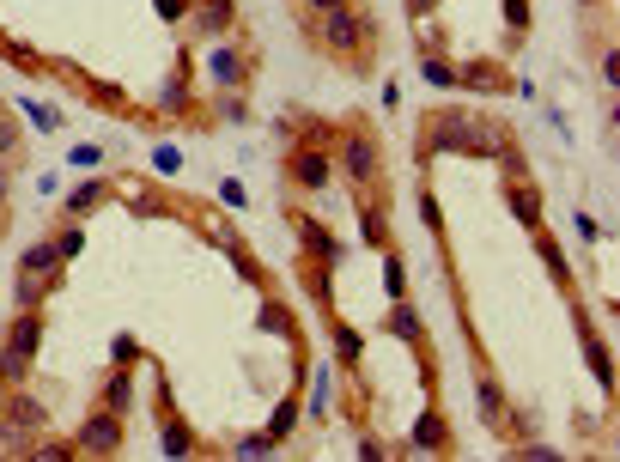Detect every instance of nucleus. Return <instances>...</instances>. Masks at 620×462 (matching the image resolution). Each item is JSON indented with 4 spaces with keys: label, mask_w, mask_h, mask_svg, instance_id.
<instances>
[{
    "label": "nucleus",
    "mask_w": 620,
    "mask_h": 462,
    "mask_svg": "<svg viewBox=\"0 0 620 462\" xmlns=\"http://www.w3.org/2000/svg\"><path fill=\"white\" fill-rule=\"evenodd\" d=\"M456 86H462V92H487V98H505L517 80H511V73H499L493 61H462V67H456Z\"/></svg>",
    "instance_id": "8"
},
{
    "label": "nucleus",
    "mask_w": 620,
    "mask_h": 462,
    "mask_svg": "<svg viewBox=\"0 0 620 462\" xmlns=\"http://www.w3.org/2000/svg\"><path fill=\"white\" fill-rule=\"evenodd\" d=\"M19 116H25V128H37V134H55V128H61V110H49V104H37V98H19Z\"/></svg>",
    "instance_id": "23"
},
{
    "label": "nucleus",
    "mask_w": 620,
    "mask_h": 462,
    "mask_svg": "<svg viewBox=\"0 0 620 462\" xmlns=\"http://www.w3.org/2000/svg\"><path fill=\"white\" fill-rule=\"evenodd\" d=\"M414 444H420L426 456H444V450H450V426H444L438 408H426V414L414 420Z\"/></svg>",
    "instance_id": "17"
},
{
    "label": "nucleus",
    "mask_w": 620,
    "mask_h": 462,
    "mask_svg": "<svg viewBox=\"0 0 620 462\" xmlns=\"http://www.w3.org/2000/svg\"><path fill=\"white\" fill-rule=\"evenodd\" d=\"M219 116H225V122H238V128L250 122V110H244V98H238V92H225V98H219Z\"/></svg>",
    "instance_id": "41"
},
{
    "label": "nucleus",
    "mask_w": 620,
    "mask_h": 462,
    "mask_svg": "<svg viewBox=\"0 0 620 462\" xmlns=\"http://www.w3.org/2000/svg\"><path fill=\"white\" fill-rule=\"evenodd\" d=\"M286 183H292L298 195H323V189L335 183V152H329L323 140H292V146H286Z\"/></svg>",
    "instance_id": "5"
},
{
    "label": "nucleus",
    "mask_w": 620,
    "mask_h": 462,
    "mask_svg": "<svg viewBox=\"0 0 620 462\" xmlns=\"http://www.w3.org/2000/svg\"><path fill=\"white\" fill-rule=\"evenodd\" d=\"M310 414H317V420H329V414H335V377H329V365H317V390H310Z\"/></svg>",
    "instance_id": "27"
},
{
    "label": "nucleus",
    "mask_w": 620,
    "mask_h": 462,
    "mask_svg": "<svg viewBox=\"0 0 620 462\" xmlns=\"http://www.w3.org/2000/svg\"><path fill=\"white\" fill-rule=\"evenodd\" d=\"M274 450H280V438H268V432H244L238 444H231V456H244V462H262Z\"/></svg>",
    "instance_id": "25"
},
{
    "label": "nucleus",
    "mask_w": 620,
    "mask_h": 462,
    "mask_svg": "<svg viewBox=\"0 0 620 462\" xmlns=\"http://www.w3.org/2000/svg\"><path fill=\"white\" fill-rule=\"evenodd\" d=\"M359 456H365V462H383V456H390V450H383L377 438H359Z\"/></svg>",
    "instance_id": "44"
},
{
    "label": "nucleus",
    "mask_w": 620,
    "mask_h": 462,
    "mask_svg": "<svg viewBox=\"0 0 620 462\" xmlns=\"http://www.w3.org/2000/svg\"><path fill=\"white\" fill-rule=\"evenodd\" d=\"M152 171H159V177H177V171H183V146H152Z\"/></svg>",
    "instance_id": "35"
},
{
    "label": "nucleus",
    "mask_w": 620,
    "mask_h": 462,
    "mask_svg": "<svg viewBox=\"0 0 620 462\" xmlns=\"http://www.w3.org/2000/svg\"><path fill=\"white\" fill-rule=\"evenodd\" d=\"M122 438H128V420H122V414H110V408H92V414L80 420V432H73L80 456H116V450H122Z\"/></svg>",
    "instance_id": "6"
},
{
    "label": "nucleus",
    "mask_w": 620,
    "mask_h": 462,
    "mask_svg": "<svg viewBox=\"0 0 620 462\" xmlns=\"http://www.w3.org/2000/svg\"><path fill=\"white\" fill-rule=\"evenodd\" d=\"M110 195H116V189L92 177V183H80V189H67V201H61V213H67V219H86V213H92V207H104Z\"/></svg>",
    "instance_id": "18"
},
{
    "label": "nucleus",
    "mask_w": 620,
    "mask_h": 462,
    "mask_svg": "<svg viewBox=\"0 0 620 462\" xmlns=\"http://www.w3.org/2000/svg\"><path fill=\"white\" fill-rule=\"evenodd\" d=\"M329 335H335V347H341L335 359L353 371V365H359V353H365V335H359V329H347V323H329Z\"/></svg>",
    "instance_id": "24"
},
{
    "label": "nucleus",
    "mask_w": 620,
    "mask_h": 462,
    "mask_svg": "<svg viewBox=\"0 0 620 462\" xmlns=\"http://www.w3.org/2000/svg\"><path fill=\"white\" fill-rule=\"evenodd\" d=\"M414 207H420V225L432 231V238H444V207H438V195H432V189H420V201H414Z\"/></svg>",
    "instance_id": "31"
},
{
    "label": "nucleus",
    "mask_w": 620,
    "mask_h": 462,
    "mask_svg": "<svg viewBox=\"0 0 620 462\" xmlns=\"http://www.w3.org/2000/svg\"><path fill=\"white\" fill-rule=\"evenodd\" d=\"M329 7H347V0H298V13H329Z\"/></svg>",
    "instance_id": "45"
},
{
    "label": "nucleus",
    "mask_w": 620,
    "mask_h": 462,
    "mask_svg": "<svg viewBox=\"0 0 620 462\" xmlns=\"http://www.w3.org/2000/svg\"><path fill=\"white\" fill-rule=\"evenodd\" d=\"M189 19H195V31L201 37H231V25H238V7L231 0H189Z\"/></svg>",
    "instance_id": "10"
},
{
    "label": "nucleus",
    "mask_w": 620,
    "mask_h": 462,
    "mask_svg": "<svg viewBox=\"0 0 620 462\" xmlns=\"http://www.w3.org/2000/svg\"><path fill=\"white\" fill-rule=\"evenodd\" d=\"M505 201H511V219H517L523 231H541V189H535L529 177H511V183H505Z\"/></svg>",
    "instance_id": "12"
},
{
    "label": "nucleus",
    "mask_w": 620,
    "mask_h": 462,
    "mask_svg": "<svg viewBox=\"0 0 620 462\" xmlns=\"http://www.w3.org/2000/svg\"><path fill=\"white\" fill-rule=\"evenodd\" d=\"M207 80H213L219 92H238V86L250 80V55H244V49H231V43L219 37V43L207 49Z\"/></svg>",
    "instance_id": "7"
},
{
    "label": "nucleus",
    "mask_w": 620,
    "mask_h": 462,
    "mask_svg": "<svg viewBox=\"0 0 620 462\" xmlns=\"http://www.w3.org/2000/svg\"><path fill=\"white\" fill-rule=\"evenodd\" d=\"M432 7H438V0H408V13H414V19H426Z\"/></svg>",
    "instance_id": "46"
},
{
    "label": "nucleus",
    "mask_w": 620,
    "mask_h": 462,
    "mask_svg": "<svg viewBox=\"0 0 620 462\" xmlns=\"http://www.w3.org/2000/svg\"><path fill=\"white\" fill-rule=\"evenodd\" d=\"M19 140H25V128L13 122V110H0V159H13V152H19Z\"/></svg>",
    "instance_id": "33"
},
{
    "label": "nucleus",
    "mask_w": 620,
    "mask_h": 462,
    "mask_svg": "<svg viewBox=\"0 0 620 462\" xmlns=\"http://www.w3.org/2000/svg\"><path fill=\"white\" fill-rule=\"evenodd\" d=\"M55 250H61V262H73V256L86 250V231H80V225H61V231H55Z\"/></svg>",
    "instance_id": "32"
},
{
    "label": "nucleus",
    "mask_w": 620,
    "mask_h": 462,
    "mask_svg": "<svg viewBox=\"0 0 620 462\" xmlns=\"http://www.w3.org/2000/svg\"><path fill=\"white\" fill-rule=\"evenodd\" d=\"M383 329L402 335L408 347H420V353H426V329H420V311H414L408 298H390V323H383Z\"/></svg>",
    "instance_id": "16"
},
{
    "label": "nucleus",
    "mask_w": 620,
    "mask_h": 462,
    "mask_svg": "<svg viewBox=\"0 0 620 462\" xmlns=\"http://www.w3.org/2000/svg\"><path fill=\"white\" fill-rule=\"evenodd\" d=\"M329 152H335V171L365 195L371 183H383V152H377V140H371V128H347L341 140H329Z\"/></svg>",
    "instance_id": "3"
},
{
    "label": "nucleus",
    "mask_w": 620,
    "mask_h": 462,
    "mask_svg": "<svg viewBox=\"0 0 620 462\" xmlns=\"http://www.w3.org/2000/svg\"><path fill=\"white\" fill-rule=\"evenodd\" d=\"M377 256H383V292L408 298V268H402V256H396V250H377Z\"/></svg>",
    "instance_id": "26"
},
{
    "label": "nucleus",
    "mask_w": 620,
    "mask_h": 462,
    "mask_svg": "<svg viewBox=\"0 0 620 462\" xmlns=\"http://www.w3.org/2000/svg\"><path fill=\"white\" fill-rule=\"evenodd\" d=\"M159 438H165V456H195V432L177 420V408H171V396H165V408H159Z\"/></svg>",
    "instance_id": "15"
},
{
    "label": "nucleus",
    "mask_w": 620,
    "mask_h": 462,
    "mask_svg": "<svg viewBox=\"0 0 620 462\" xmlns=\"http://www.w3.org/2000/svg\"><path fill=\"white\" fill-rule=\"evenodd\" d=\"M110 359H116V365H134V359H140V341H134V335H116V341H110Z\"/></svg>",
    "instance_id": "40"
},
{
    "label": "nucleus",
    "mask_w": 620,
    "mask_h": 462,
    "mask_svg": "<svg viewBox=\"0 0 620 462\" xmlns=\"http://www.w3.org/2000/svg\"><path fill=\"white\" fill-rule=\"evenodd\" d=\"M420 73H426V80H432V86H444V92H456V67H450V61H444L438 49H426V43H420Z\"/></svg>",
    "instance_id": "22"
},
{
    "label": "nucleus",
    "mask_w": 620,
    "mask_h": 462,
    "mask_svg": "<svg viewBox=\"0 0 620 462\" xmlns=\"http://www.w3.org/2000/svg\"><path fill=\"white\" fill-rule=\"evenodd\" d=\"M298 231H304V256H310V262H329V268H335V256H341V244L329 238V231H323L317 219H298Z\"/></svg>",
    "instance_id": "20"
},
{
    "label": "nucleus",
    "mask_w": 620,
    "mask_h": 462,
    "mask_svg": "<svg viewBox=\"0 0 620 462\" xmlns=\"http://www.w3.org/2000/svg\"><path fill=\"white\" fill-rule=\"evenodd\" d=\"M0 195H7V171H0Z\"/></svg>",
    "instance_id": "48"
},
{
    "label": "nucleus",
    "mask_w": 620,
    "mask_h": 462,
    "mask_svg": "<svg viewBox=\"0 0 620 462\" xmlns=\"http://www.w3.org/2000/svg\"><path fill=\"white\" fill-rule=\"evenodd\" d=\"M219 207H231V213H238V207H250V189H244L238 177H219Z\"/></svg>",
    "instance_id": "36"
},
{
    "label": "nucleus",
    "mask_w": 620,
    "mask_h": 462,
    "mask_svg": "<svg viewBox=\"0 0 620 462\" xmlns=\"http://www.w3.org/2000/svg\"><path fill=\"white\" fill-rule=\"evenodd\" d=\"M292 426H298V396H280V408L268 414V438H280V444H286V438H292Z\"/></svg>",
    "instance_id": "28"
},
{
    "label": "nucleus",
    "mask_w": 620,
    "mask_h": 462,
    "mask_svg": "<svg viewBox=\"0 0 620 462\" xmlns=\"http://www.w3.org/2000/svg\"><path fill=\"white\" fill-rule=\"evenodd\" d=\"M505 25H511V37L529 31V0H505Z\"/></svg>",
    "instance_id": "38"
},
{
    "label": "nucleus",
    "mask_w": 620,
    "mask_h": 462,
    "mask_svg": "<svg viewBox=\"0 0 620 462\" xmlns=\"http://www.w3.org/2000/svg\"><path fill=\"white\" fill-rule=\"evenodd\" d=\"M7 390H13V383H7V377H0V414H7Z\"/></svg>",
    "instance_id": "47"
},
{
    "label": "nucleus",
    "mask_w": 620,
    "mask_h": 462,
    "mask_svg": "<svg viewBox=\"0 0 620 462\" xmlns=\"http://www.w3.org/2000/svg\"><path fill=\"white\" fill-rule=\"evenodd\" d=\"M535 250H541V268L554 274V286H560V292H572V262H566V250L548 238V231H535Z\"/></svg>",
    "instance_id": "19"
},
{
    "label": "nucleus",
    "mask_w": 620,
    "mask_h": 462,
    "mask_svg": "<svg viewBox=\"0 0 620 462\" xmlns=\"http://www.w3.org/2000/svg\"><path fill=\"white\" fill-rule=\"evenodd\" d=\"M572 317H578V329H584V359H590V377L602 383V396H614V365H608V341L590 329V317H584V311H572Z\"/></svg>",
    "instance_id": "13"
},
{
    "label": "nucleus",
    "mask_w": 620,
    "mask_h": 462,
    "mask_svg": "<svg viewBox=\"0 0 620 462\" xmlns=\"http://www.w3.org/2000/svg\"><path fill=\"white\" fill-rule=\"evenodd\" d=\"M517 456H529V462H560V450H554V444H541V438H529V444L517 438Z\"/></svg>",
    "instance_id": "39"
},
{
    "label": "nucleus",
    "mask_w": 620,
    "mask_h": 462,
    "mask_svg": "<svg viewBox=\"0 0 620 462\" xmlns=\"http://www.w3.org/2000/svg\"><path fill=\"white\" fill-rule=\"evenodd\" d=\"M578 7H602V0H578Z\"/></svg>",
    "instance_id": "49"
},
{
    "label": "nucleus",
    "mask_w": 620,
    "mask_h": 462,
    "mask_svg": "<svg viewBox=\"0 0 620 462\" xmlns=\"http://www.w3.org/2000/svg\"><path fill=\"white\" fill-rule=\"evenodd\" d=\"M80 92H86V98H98V104H110V110H122V92H116V86H104V80H86V73H80Z\"/></svg>",
    "instance_id": "37"
},
{
    "label": "nucleus",
    "mask_w": 620,
    "mask_h": 462,
    "mask_svg": "<svg viewBox=\"0 0 620 462\" xmlns=\"http://www.w3.org/2000/svg\"><path fill=\"white\" fill-rule=\"evenodd\" d=\"M359 225H365V238H371L377 250H390V213H383V201H371V189H365V201H359Z\"/></svg>",
    "instance_id": "21"
},
{
    "label": "nucleus",
    "mask_w": 620,
    "mask_h": 462,
    "mask_svg": "<svg viewBox=\"0 0 620 462\" xmlns=\"http://www.w3.org/2000/svg\"><path fill=\"white\" fill-rule=\"evenodd\" d=\"M152 7H159V19H171V25L189 19V0H152Z\"/></svg>",
    "instance_id": "43"
},
{
    "label": "nucleus",
    "mask_w": 620,
    "mask_h": 462,
    "mask_svg": "<svg viewBox=\"0 0 620 462\" xmlns=\"http://www.w3.org/2000/svg\"><path fill=\"white\" fill-rule=\"evenodd\" d=\"M602 86H608V92L620 86V49H602Z\"/></svg>",
    "instance_id": "42"
},
{
    "label": "nucleus",
    "mask_w": 620,
    "mask_h": 462,
    "mask_svg": "<svg viewBox=\"0 0 620 462\" xmlns=\"http://www.w3.org/2000/svg\"><path fill=\"white\" fill-rule=\"evenodd\" d=\"M225 256H231V268H238V274H244L250 286H262V280H268V274H262V268L250 262V250H244V244H225Z\"/></svg>",
    "instance_id": "34"
},
{
    "label": "nucleus",
    "mask_w": 620,
    "mask_h": 462,
    "mask_svg": "<svg viewBox=\"0 0 620 462\" xmlns=\"http://www.w3.org/2000/svg\"><path fill=\"white\" fill-rule=\"evenodd\" d=\"M310 49H323V55H341L347 67H359V55L383 37L377 13H359V0H347V7H329V13H298Z\"/></svg>",
    "instance_id": "1"
},
{
    "label": "nucleus",
    "mask_w": 620,
    "mask_h": 462,
    "mask_svg": "<svg viewBox=\"0 0 620 462\" xmlns=\"http://www.w3.org/2000/svg\"><path fill=\"white\" fill-rule=\"evenodd\" d=\"M37 347H43V304H37V311H19V317H13L7 341H0V377H7V383H25Z\"/></svg>",
    "instance_id": "4"
},
{
    "label": "nucleus",
    "mask_w": 620,
    "mask_h": 462,
    "mask_svg": "<svg viewBox=\"0 0 620 462\" xmlns=\"http://www.w3.org/2000/svg\"><path fill=\"white\" fill-rule=\"evenodd\" d=\"M61 268H67V262H61V250H55V238H49V244H31V250L19 256V274H25V280H37L43 292L61 280Z\"/></svg>",
    "instance_id": "11"
},
{
    "label": "nucleus",
    "mask_w": 620,
    "mask_h": 462,
    "mask_svg": "<svg viewBox=\"0 0 620 462\" xmlns=\"http://www.w3.org/2000/svg\"><path fill=\"white\" fill-rule=\"evenodd\" d=\"M98 408H110V414H134V371L128 365H116L110 377H104V390H98Z\"/></svg>",
    "instance_id": "14"
},
{
    "label": "nucleus",
    "mask_w": 620,
    "mask_h": 462,
    "mask_svg": "<svg viewBox=\"0 0 620 462\" xmlns=\"http://www.w3.org/2000/svg\"><path fill=\"white\" fill-rule=\"evenodd\" d=\"M67 165H73V171H98V165H104V146H98V140H73V146H67Z\"/></svg>",
    "instance_id": "30"
},
{
    "label": "nucleus",
    "mask_w": 620,
    "mask_h": 462,
    "mask_svg": "<svg viewBox=\"0 0 620 462\" xmlns=\"http://www.w3.org/2000/svg\"><path fill=\"white\" fill-rule=\"evenodd\" d=\"M414 146H420V165L444 159V152H456V159H493V122L481 110H438Z\"/></svg>",
    "instance_id": "2"
},
{
    "label": "nucleus",
    "mask_w": 620,
    "mask_h": 462,
    "mask_svg": "<svg viewBox=\"0 0 620 462\" xmlns=\"http://www.w3.org/2000/svg\"><path fill=\"white\" fill-rule=\"evenodd\" d=\"M31 456H37V462H73V456H80V444H73V438H37Z\"/></svg>",
    "instance_id": "29"
},
{
    "label": "nucleus",
    "mask_w": 620,
    "mask_h": 462,
    "mask_svg": "<svg viewBox=\"0 0 620 462\" xmlns=\"http://www.w3.org/2000/svg\"><path fill=\"white\" fill-rule=\"evenodd\" d=\"M475 402H481V426H493V432H505V414H511V402H505V383L481 365L475 371Z\"/></svg>",
    "instance_id": "9"
}]
</instances>
